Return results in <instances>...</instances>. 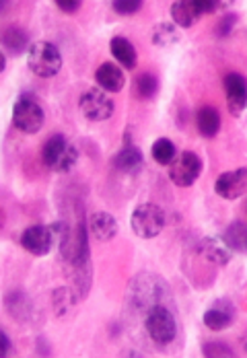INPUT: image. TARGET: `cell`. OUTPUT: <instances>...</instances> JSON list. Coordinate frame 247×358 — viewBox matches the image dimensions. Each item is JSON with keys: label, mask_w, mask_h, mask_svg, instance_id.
Instances as JSON below:
<instances>
[{"label": "cell", "mask_w": 247, "mask_h": 358, "mask_svg": "<svg viewBox=\"0 0 247 358\" xmlns=\"http://www.w3.org/2000/svg\"><path fill=\"white\" fill-rule=\"evenodd\" d=\"M0 338H2V355L6 357L10 352V338H8V334L4 329L0 331Z\"/></svg>", "instance_id": "f546056e"}, {"label": "cell", "mask_w": 247, "mask_h": 358, "mask_svg": "<svg viewBox=\"0 0 247 358\" xmlns=\"http://www.w3.org/2000/svg\"><path fill=\"white\" fill-rule=\"evenodd\" d=\"M41 159L45 163V167L54 173H69L72 167L78 161V150L76 146L62 134H54L50 136L43 150H41Z\"/></svg>", "instance_id": "6da1fadb"}, {"label": "cell", "mask_w": 247, "mask_h": 358, "mask_svg": "<svg viewBox=\"0 0 247 358\" xmlns=\"http://www.w3.org/2000/svg\"><path fill=\"white\" fill-rule=\"evenodd\" d=\"M27 64H29V71L37 74L39 78L56 76L62 69L60 50L50 41H36L31 43L27 52Z\"/></svg>", "instance_id": "3957f363"}, {"label": "cell", "mask_w": 247, "mask_h": 358, "mask_svg": "<svg viewBox=\"0 0 247 358\" xmlns=\"http://www.w3.org/2000/svg\"><path fill=\"white\" fill-rule=\"evenodd\" d=\"M113 167L122 173H128V176H134L142 169V163H144V157H142L141 148L132 143H124V146L113 155L111 159Z\"/></svg>", "instance_id": "4fadbf2b"}, {"label": "cell", "mask_w": 247, "mask_h": 358, "mask_svg": "<svg viewBox=\"0 0 247 358\" xmlns=\"http://www.w3.org/2000/svg\"><path fill=\"white\" fill-rule=\"evenodd\" d=\"M74 303H76V296L72 294L71 288L62 287L56 288V290L52 292V307H54V311H56L58 317L69 315L72 311V307H74Z\"/></svg>", "instance_id": "cb8c5ba5"}, {"label": "cell", "mask_w": 247, "mask_h": 358, "mask_svg": "<svg viewBox=\"0 0 247 358\" xmlns=\"http://www.w3.org/2000/svg\"><path fill=\"white\" fill-rule=\"evenodd\" d=\"M202 352L204 357H233V348L227 346L225 342H206L202 346Z\"/></svg>", "instance_id": "83f0119b"}, {"label": "cell", "mask_w": 247, "mask_h": 358, "mask_svg": "<svg viewBox=\"0 0 247 358\" xmlns=\"http://www.w3.org/2000/svg\"><path fill=\"white\" fill-rule=\"evenodd\" d=\"M109 52H111V56H113L124 69H128V71H132V69L136 66V62H139L136 48H134V43L128 41L126 37H113V39L109 41Z\"/></svg>", "instance_id": "ac0fdd59"}, {"label": "cell", "mask_w": 247, "mask_h": 358, "mask_svg": "<svg viewBox=\"0 0 247 358\" xmlns=\"http://www.w3.org/2000/svg\"><path fill=\"white\" fill-rule=\"evenodd\" d=\"M89 233L97 241H111L118 235V220L109 213L99 210L89 218Z\"/></svg>", "instance_id": "e0dca14e"}, {"label": "cell", "mask_w": 247, "mask_h": 358, "mask_svg": "<svg viewBox=\"0 0 247 358\" xmlns=\"http://www.w3.org/2000/svg\"><path fill=\"white\" fill-rule=\"evenodd\" d=\"M235 317H237L235 305L229 299H216L211 307L204 311L202 320H204V325L212 331H223L235 322Z\"/></svg>", "instance_id": "7c38bea8"}, {"label": "cell", "mask_w": 247, "mask_h": 358, "mask_svg": "<svg viewBox=\"0 0 247 358\" xmlns=\"http://www.w3.org/2000/svg\"><path fill=\"white\" fill-rule=\"evenodd\" d=\"M179 41V31L174 23H159L153 29V43L159 48H171Z\"/></svg>", "instance_id": "d4e9b609"}, {"label": "cell", "mask_w": 247, "mask_h": 358, "mask_svg": "<svg viewBox=\"0 0 247 358\" xmlns=\"http://www.w3.org/2000/svg\"><path fill=\"white\" fill-rule=\"evenodd\" d=\"M95 80L97 85L106 91V93H120L126 85V76L122 69H118L115 64L111 62H104L97 72H95Z\"/></svg>", "instance_id": "9a60e30c"}, {"label": "cell", "mask_w": 247, "mask_h": 358, "mask_svg": "<svg viewBox=\"0 0 247 358\" xmlns=\"http://www.w3.org/2000/svg\"><path fill=\"white\" fill-rule=\"evenodd\" d=\"M144 327H146V334L150 336V340L159 346L171 344L177 336L176 315L165 303H159L146 311Z\"/></svg>", "instance_id": "7a4b0ae2"}, {"label": "cell", "mask_w": 247, "mask_h": 358, "mask_svg": "<svg viewBox=\"0 0 247 358\" xmlns=\"http://www.w3.org/2000/svg\"><path fill=\"white\" fill-rule=\"evenodd\" d=\"M134 89H136L139 99H142V101L155 99V95L159 93V78L150 72H142L134 80Z\"/></svg>", "instance_id": "603a6c76"}, {"label": "cell", "mask_w": 247, "mask_h": 358, "mask_svg": "<svg viewBox=\"0 0 247 358\" xmlns=\"http://www.w3.org/2000/svg\"><path fill=\"white\" fill-rule=\"evenodd\" d=\"M56 243V233L48 224H31L21 235V248L31 255H48Z\"/></svg>", "instance_id": "9c48e42d"}, {"label": "cell", "mask_w": 247, "mask_h": 358, "mask_svg": "<svg viewBox=\"0 0 247 358\" xmlns=\"http://www.w3.org/2000/svg\"><path fill=\"white\" fill-rule=\"evenodd\" d=\"M2 48L6 54H13V56H21L23 52H29L31 43H29L27 31L19 25H8L2 31Z\"/></svg>", "instance_id": "2e32d148"}, {"label": "cell", "mask_w": 247, "mask_h": 358, "mask_svg": "<svg viewBox=\"0 0 247 358\" xmlns=\"http://www.w3.org/2000/svg\"><path fill=\"white\" fill-rule=\"evenodd\" d=\"M225 93H227V108L239 117L247 108V78L239 72H229L225 76Z\"/></svg>", "instance_id": "30bf717a"}, {"label": "cell", "mask_w": 247, "mask_h": 358, "mask_svg": "<svg viewBox=\"0 0 247 358\" xmlns=\"http://www.w3.org/2000/svg\"><path fill=\"white\" fill-rule=\"evenodd\" d=\"M56 6L62 10V13H66V15H72V13H76L78 8H80V2H74V0H58L56 2Z\"/></svg>", "instance_id": "f1b7e54d"}, {"label": "cell", "mask_w": 247, "mask_h": 358, "mask_svg": "<svg viewBox=\"0 0 247 358\" xmlns=\"http://www.w3.org/2000/svg\"><path fill=\"white\" fill-rule=\"evenodd\" d=\"M6 309L19 322H27L31 317V313H34V305L25 296V292H8V296H6Z\"/></svg>", "instance_id": "44dd1931"}, {"label": "cell", "mask_w": 247, "mask_h": 358, "mask_svg": "<svg viewBox=\"0 0 247 358\" xmlns=\"http://www.w3.org/2000/svg\"><path fill=\"white\" fill-rule=\"evenodd\" d=\"M43 122L45 113L36 95L23 93L13 108V124L17 126V130H21L23 134H37L43 128Z\"/></svg>", "instance_id": "277c9868"}, {"label": "cell", "mask_w": 247, "mask_h": 358, "mask_svg": "<svg viewBox=\"0 0 247 358\" xmlns=\"http://www.w3.org/2000/svg\"><path fill=\"white\" fill-rule=\"evenodd\" d=\"M196 126H198V132L204 138H214L218 134V130H220V113H218V109L212 108V106H204V108L198 109Z\"/></svg>", "instance_id": "d6986e66"}, {"label": "cell", "mask_w": 247, "mask_h": 358, "mask_svg": "<svg viewBox=\"0 0 247 358\" xmlns=\"http://www.w3.org/2000/svg\"><path fill=\"white\" fill-rule=\"evenodd\" d=\"M111 8L122 17H130L141 10L142 2L141 0H115V2H111Z\"/></svg>", "instance_id": "4316f807"}, {"label": "cell", "mask_w": 247, "mask_h": 358, "mask_svg": "<svg viewBox=\"0 0 247 358\" xmlns=\"http://www.w3.org/2000/svg\"><path fill=\"white\" fill-rule=\"evenodd\" d=\"M202 167H204L202 159L196 152L183 150L169 165V179L176 183L177 187H190L196 183V179L202 176Z\"/></svg>", "instance_id": "52a82bcc"}, {"label": "cell", "mask_w": 247, "mask_h": 358, "mask_svg": "<svg viewBox=\"0 0 247 358\" xmlns=\"http://www.w3.org/2000/svg\"><path fill=\"white\" fill-rule=\"evenodd\" d=\"M150 155H153V159H155L159 165H167V167H169L177 157L176 144H174V141H169V138H157V141L153 143Z\"/></svg>", "instance_id": "7402d4cb"}, {"label": "cell", "mask_w": 247, "mask_h": 358, "mask_svg": "<svg viewBox=\"0 0 247 358\" xmlns=\"http://www.w3.org/2000/svg\"><path fill=\"white\" fill-rule=\"evenodd\" d=\"M237 19H239V15H237V13H227V15H223V17H220V21H218V23H216V27H214V36L216 37L229 36V34L235 29Z\"/></svg>", "instance_id": "484cf974"}, {"label": "cell", "mask_w": 247, "mask_h": 358, "mask_svg": "<svg viewBox=\"0 0 247 358\" xmlns=\"http://www.w3.org/2000/svg\"><path fill=\"white\" fill-rule=\"evenodd\" d=\"M225 6L223 2H209V0H179L171 4V19L174 25L188 29L192 27L200 17L211 15L216 8Z\"/></svg>", "instance_id": "8992f818"}, {"label": "cell", "mask_w": 247, "mask_h": 358, "mask_svg": "<svg viewBox=\"0 0 247 358\" xmlns=\"http://www.w3.org/2000/svg\"><path fill=\"white\" fill-rule=\"evenodd\" d=\"M198 253L214 266H227L231 259V250L225 245L223 237H206L198 243Z\"/></svg>", "instance_id": "5bb4252c"}, {"label": "cell", "mask_w": 247, "mask_h": 358, "mask_svg": "<svg viewBox=\"0 0 247 358\" xmlns=\"http://www.w3.org/2000/svg\"><path fill=\"white\" fill-rule=\"evenodd\" d=\"M247 189V169H233L220 173L214 181V192L223 200H237Z\"/></svg>", "instance_id": "8fae6325"}, {"label": "cell", "mask_w": 247, "mask_h": 358, "mask_svg": "<svg viewBox=\"0 0 247 358\" xmlns=\"http://www.w3.org/2000/svg\"><path fill=\"white\" fill-rule=\"evenodd\" d=\"M223 241L231 251L247 253V222L244 220L231 222L223 233Z\"/></svg>", "instance_id": "ffe728a7"}, {"label": "cell", "mask_w": 247, "mask_h": 358, "mask_svg": "<svg viewBox=\"0 0 247 358\" xmlns=\"http://www.w3.org/2000/svg\"><path fill=\"white\" fill-rule=\"evenodd\" d=\"M130 227L141 239H153L165 229V213H163L161 206H157L153 202L141 204L132 213Z\"/></svg>", "instance_id": "5b68a950"}, {"label": "cell", "mask_w": 247, "mask_h": 358, "mask_svg": "<svg viewBox=\"0 0 247 358\" xmlns=\"http://www.w3.org/2000/svg\"><path fill=\"white\" fill-rule=\"evenodd\" d=\"M78 109L89 122H106L113 115V101L104 89H87L78 99Z\"/></svg>", "instance_id": "ba28073f"}]
</instances>
